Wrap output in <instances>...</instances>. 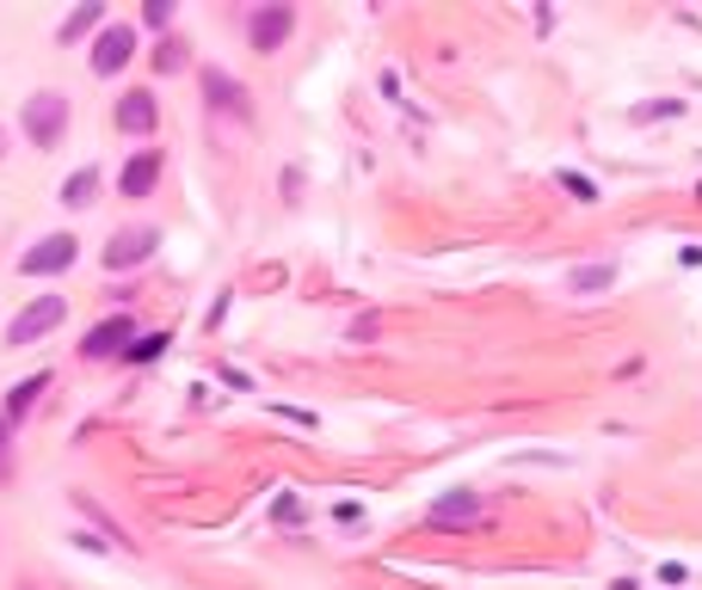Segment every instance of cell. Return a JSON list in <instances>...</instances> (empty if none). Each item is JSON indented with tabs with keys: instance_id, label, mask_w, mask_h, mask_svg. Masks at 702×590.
<instances>
[{
	"instance_id": "obj_1",
	"label": "cell",
	"mask_w": 702,
	"mask_h": 590,
	"mask_svg": "<svg viewBox=\"0 0 702 590\" xmlns=\"http://www.w3.org/2000/svg\"><path fill=\"white\" fill-rule=\"evenodd\" d=\"M68 130V99L62 92H38V99H26V136L31 148H56Z\"/></svg>"
},
{
	"instance_id": "obj_2",
	"label": "cell",
	"mask_w": 702,
	"mask_h": 590,
	"mask_svg": "<svg viewBox=\"0 0 702 590\" xmlns=\"http://www.w3.org/2000/svg\"><path fill=\"white\" fill-rule=\"evenodd\" d=\"M290 31H296V13L284 7V0H271V7H253V19H247V43L259 56L284 50V43H290Z\"/></svg>"
},
{
	"instance_id": "obj_3",
	"label": "cell",
	"mask_w": 702,
	"mask_h": 590,
	"mask_svg": "<svg viewBox=\"0 0 702 590\" xmlns=\"http://www.w3.org/2000/svg\"><path fill=\"white\" fill-rule=\"evenodd\" d=\"M62 320H68V302H62V296H38L26 314H13V327H7V344H38L43 332H56Z\"/></svg>"
},
{
	"instance_id": "obj_4",
	"label": "cell",
	"mask_w": 702,
	"mask_h": 590,
	"mask_svg": "<svg viewBox=\"0 0 702 590\" xmlns=\"http://www.w3.org/2000/svg\"><path fill=\"white\" fill-rule=\"evenodd\" d=\"M75 259H80V240L75 234H50V240H38V247L19 259V271L26 277H56V271H68Z\"/></svg>"
},
{
	"instance_id": "obj_5",
	"label": "cell",
	"mask_w": 702,
	"mask_h": 590,
	"mask_svg": "<svg viewBox=\"0 0 702 590\" xmlns=\"http://www.w3.org/2000/svg\"><path fill=\"white\" fill-rule=\"evenodd\" d=\"M136 344V320H123V314H111V320H99L93 332H87V344H80V357H118V351H130Z\"/></svg>"
},
{
	"instance_id": "obj_6",
	"label": "cell",
	"mask_w": 702,
	"mask_h": 590,
	"mask_svg": "<svg viewBox=\"0 0 702 590\" xmlns=\"http://www.w3.org/2000/svg\"><path fill=\"white\" fill-rule=\"evenodd\" d=\"M130 56H136V26H106V31H99V43H93V68H99V74L130 68Z\"/></svg>"
},
{
	"instance_id": "obj_7",
	"label": "cell",
	"mask_w": 702,
	"mask_h": 590,
	"mask_svg": "<svg viewBox=\"0 0 702 590\" xmlns=\"http://www.w3.org/2000/svg\"><path fill=\"white\" fill-rule=\"evenodd\" d=\"M155 228H118V234H111V247H106V264L111 271H130V264H142L148 252H155Z\"/></svg>"
},
{
	"instance_id": "obj_8",
	"label": "cell",
	"mask_w": 702,
	"mask_h": 590,
	"mask_svg": "<svg viewBox=\"0 0 702 590\" xmlns=\"http://www.w3.org/2000/svg\"><path fill=\"white\" fill-rule=\"evenodd\" d=\"M481 517V492H444L432 504V529H456V523H475Z\"/></svg>"
},
{
	"instance_id": "obj_9",
	"label": "cell",
	"mask_w": 702,
	"mask_h": 590,
	"mask_svg": "<svg viewBox=\"0 0 702 590\" xmlns=\"http://www.w3.org/2000/svg\"><path fill=\"white\" fill-rule=\"evenodd\" d=\"M155 179H160V154H155V148H142V154H130V167L118 172L123 197H148V191H155Z\"/></svg>"
},
{
	"instance_id": "obj_10",
	"label": "cell",
	"mask_w": 702,
	"mask_h": 590,
	"mask_svg": "<svg viewBox=\"0 0 702 590\" xmlns=\"http://www.w3.org/2000/svg\"><path fill=\"white\" fill-rule=\"evenodd\" d=\"M155 92H130V99H118V130H130V136H148L155 130Z\"/></svg>"
},
{
	"instance_id": "obj_11",
	"label": "cell",
	"mask_w": 702,
	"mask_h": 590,
	"mask_svg": "<svg viewBox=\"0 0 702 590\" xmlns=\"http://www.w3.org/2000/svg\"><path fill=\"white\" fill-rule=\"evenodd\" d=\"M43 388H50V376H43V369H38V376H26V381H19V388L7 393V424H19V419H26V412L38 407V393H43Z\"/></svg>"
},
{
	"instance_id": "obj_12",
	"label": "cell",
	"mask_w": 702,
	"mask_h": 590,
	"mask_svg": "<svg viewBox=\"0 0 702 590\" xmlns=\"http://www.w3.org/2000/svg\"><path fill=\"white\" fill-rule=\"evenodd\" d=\"M204 92H210L223 111H247V92H240V80H228L223 68H210V74H204Z\"/></svg>"
},
{
	"instance_id": "obj_13",
	"label": "cell",
	"mask_w": 702,
	"mask_h": 590,
	"mask_svg": "<svg viewBox=\"0 0 702 590\" xmlns=\"http://www.w3.org/2000/svg\"><path fill=\"white\" fill-rule=\"evenodd\" d=\"M93 197H99V172H93V167H87V172H75V179L62 184V203H68V210H87Z\"/></svg>"
},
{
	"instance_id": "obj_14",
	"label": "cell",
	"mask_w": 702,
	"mask_h": 590,
	"mask_svg": "<svg viewBox=\"0 0 702 590\" xmlns=\"http://www.w3.org/2000/svg\"><path fill=\"white\" fill-rule=\"evenodd\" d=\"M99 19H106V7H99V0H87V7H75V13L62 19V43H75V38H87V31L99 26Z\"/></svg>"
},
{
	"instance_id": "obj_15",
	"label": "cell",
	"mask_w": 702,
	"mask_h": 590,
	"mask_svg": "<svg viewBox=\"0 0 702 590\" xmlns=\"http://www.w3.org/2000/svg\"><path fill=\"white\" fill-rule=\"evenodd\" d=\"M616 283V264H585V271H573V296H597V289Z\"/></svg>"
},
{
	"instance_id": "obj_16",
	"label": "cell",
	"mask_w": 702,
	"mask_h": 590,
	"mask_svg": "<svg viewBox=\"0 0 702 590\" xmlns=\"http://www.w3.org/2000/svg\"><path fill=\"white\" fill-rule=\"evenodd\" d=\"M179 68H186V43H179V38H160L155 43V74H179Z\"/></svg>"
},
{
	"instance_id": "obj_17",
	"label": "cell",
	"mask_w": 702,
	"mask_h": 590,
	"mask_svg": "<svg viewBox=\"0 0 702 590\" xmlns=\"http://www.w3.org/2000/svg\"><path fill=\"white\" fill-rule=\"evenodd\" d=\"M167 344H172L167 332H148V339H136V344H130V351H123V357H130V363H155V357L167 351Z\"/></svg>"
},
{
	"instance_id": "obj_18",
	"label": "cell",
	"mask_w": 702,
	"mask_h": 590,
	"mask_svg": "<svg viewBox=\"0 0 702 590\" xmlns=\"http://www.w3.org/2000/svg\"><path fill=\"white\" fill-rule=\"evenodd\" d=\"M13 473V424H7V412H0V480Z\"/></svg>"
},
{
	"instance_id": "obj_19",
	"label": "cell",
	"mask_w": 702,
	"mask_h": 590,
	"mask_svg": "<svg viewBox=\"0 0 702 590\" xmlns=\"http://www.w3.org/2000/svg\"><path fill=\"white\" fill-rule=\"evenodd\" d=\"M561 184H567V191L580 197V203H592V197H597V184H592V179H580V172H561Z\"/></svg>"
},
{
	"instance_id": "obj_20",
	"label": "cell",
	"mask_w": 702,
	"mask_h": 590,
	"mask_svg": "<svg viewBox=\"0 0 702 590\" xmlns=\"http://www.w3.org/2000/svg\"><path fill=\"white\" fill-rule=\"evenodd\" d=\"M142 19H148V26H167V19H172V0H155V7H148Z\"/></svg>"
},
{
	"instance_id": "obj_21",
	"label": "cell",
	"mask_w": 702,
	"mask_h": 590,
	"mask_svg": "<svg viewBox=\"0 0 702 590\" xmlns=\"http://www.w3.org/2000/svg\"><path fill=\"white\" fill-rule=\"evenodd\" d=\"M0 148H7V136H0Z\"/></svg>"
}]
</instances>
